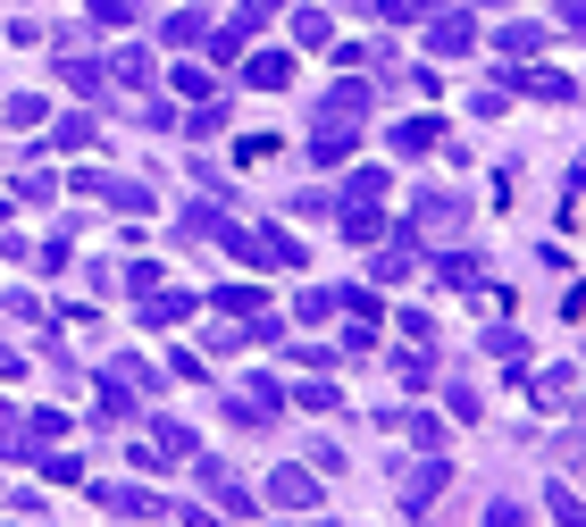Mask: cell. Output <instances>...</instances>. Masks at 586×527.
I'll list each match as a JSON object with an SVG mask.
<instances>
[{
    "label": "cell",
    "instance_id": "6da1fadb",
    "mask_svg": "<svg viewBox=\"0 0 586 527\" xmlns=\"http://www.w3.org/2000/svg\"><path fill=\"white\" fill-rule=\"evenodd\" d=\"M268 503H277V510H310V503H319V477H302V469H277Z\"/></svg>",
    "mask_w": 586,
    "mask_h": 527
},
{
    "label": "cell",
    "instance_id": "7a4b0ae2",
    "mask_svg": "<svg viewBox=\"0 0 586 527\" xmlns=\"http://www.w3.org/2000/svg\"><path fill=\"white\" fill-rule=\"evenodd\" d=\"M444 477H453V469H444V461H428V469H419L411 486H402V503L419 510V503H428V494H444Z\"/></svg>",
    "mask_w": 586,
    "mask_h": 527
}]
</instances>
